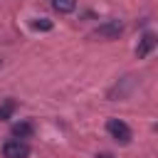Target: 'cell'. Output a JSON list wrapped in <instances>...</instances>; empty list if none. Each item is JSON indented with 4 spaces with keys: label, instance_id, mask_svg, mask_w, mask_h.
<instances>
[{
    "label": "cell",
    "instance_id": "1",
    "mask_svg": "<svg viewBox=\"0 0 158 158\" xmlns=\"http://www.w3.org/2000/svg\"><path fill=\"white\" fill-rule=\"evenodd\" d=\"M106 131H109V136H111L114 141H118V143H128V141H131V128H128L123 121H118V118H109V121H106Z\"/></svg>",
    "mask_w": 158,
    "mask_h": 158
},
{
    "label": "cell",
    "instance_id": "2",
    "mask_svg": "<svg viewBox=\"0 0 158 158\" xmlns=\"http://www.w3.org/2000/svg\"><path fill=\"white\" fill-rule=\"evenodd\" d=\"M121 32H123L121 20H109V22H104V25H99V27L94 30V35L101 37V40H116Z\"/></svg>",
    "mask_w": 158,
    "mask_h": 158
},
{
    "label": "cell",
    "instance_id": "3",
    "mask_svg": "<svg viewBox=\"0 0 158 158\" xmlns=\"http://www.w3.org/2000/svg\"><path fill=\"white\" fill-rule=\"evenodd\" d=\"M2 156L5 158H27L30 156V146L25 143V141H7L5 146H2Z\"/></svg>",
    "mask_w": 158,
    "mask_h": 158
},
{
    "label": "cell",
    "instance_id": "4",
    "mask_svg": "<svg viewBox=\"0 0 158 158\" xmlns=\"http://www.w3.org/2000/svg\"><path fill=\"white\" fill-rule=\"evenodd\" d=\"M156 47V37L151 35V32H146L143 35V40H141V44L136 47V54H138V59H146L148 54H151V49Z\"/></svg>",
    "mask_w": 158,
    "mask_h": 158
},
{
    "label": "cell",
    "instance_id": "5",
    "mask_svg": "<svg viewBox=\"0 0 158 158\" xmlns=\"http://www.w3.org/2000/svg\"><path fill=\"white\" fill-rule=\"evenodd\" d=\"M52 7L57 12H62V15H67V12H72L77 7V0H52Z\"/></svg>",
    "mask_w": 158,
    "mask_h": 158
},
{
    "label": "cell",
    "instance_id": "6",
    "mask_svg": "<svg viewBox=\"0 0 158 158\" xmlns=\"http://www.w3.org/2000/svg\"><path fill=\"white\" fill-rule=\"evenodd\" d=\"M12 136H17V138H27V136H32V123H27V121L15 123V126H12Z\"/></svg>",
    "mask_w": 158,
    "mask_h": 158
},
{
    "label": "cell",
    "instance_id": "7",
    "mask_svg": "<svg viewBox=\"0 0 158 158\" xmlns=\"http://www.w3.org/2000/svg\"><path fill=\"white\" fill-rule=\"evenodd\" d=\"M12 111H15V101H5L0 106V121H7L12 116Z\"/></svg>",
    "mask_w": 158,
    "mask_h": 158
},
{
    "label": "cell",
    "instance_id": "8",
    "mask_svg": "<svg viewBox=\"0 0 158 158\" xmlns=\"http://www.w3.org/2000/svg\"><path fill=\"white\" fill-rule=\"evenodd\" d=\"M32 27H35V30H42V32H49V30H52V22L42 17V20H35V22H32Z\"/></svg>",
    "mask_w": 158,
    "mask_h": 158
},
{
    "label": "cell",
    "instance_id": "9",
    "mask_svg": "<svg viewBox=\"0 0 158 158\" xmlns=\"http://www.w3.org/2000/svg\"><path fill=\"white\" fill-rule=\"evenodd\" d=\"M96 158H111V156H109V153H101V156H96Z\"/></svg>",
    "mask_w": 158,
    "mask_h": 158
}]
</instances>
